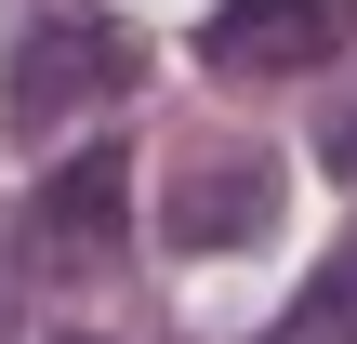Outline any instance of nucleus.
Returning a JSON list of instances; mask_svg holds the SVG:
<instances>
[{
    "label": "nucleus",
    "mask_w": 357,
    "mask_h": 344,
    "mask_svg": "<svg viewBox=\"0 0 357 344\" xmlns=\"http://www.w3.org/2000/svg\"><path fill=\"white\" fill-rule=\"evenodd\" d=\"M119 93H132V27H119V13H40V27L13 40L0 119H13L26 146H53L66 119H93V106H119Z\"/></svg>",
    "instance_id": "f257e3e1"
},
{
    "label": "nucleus",
    "mask_w": 357,
    "mask_h": 344,
    "mask_svg": "<svg viewBox=\"0 0 357 344\" xmlns=\"http://www.w3.org/2000/svg\"><path fill=\"white\" fill-rule=\"evenodd\" d=\"M119 239H132V159H119V146H66V159L40 172L26 252H40L53 278H93V265H119Z\"/></svg>",
    "instance_id": "f03ea898"
},
{
    "label": "nucleus",
    "mask_w": 357,
    "mask_h": 344,
    "mask_svg": "<svg viewBox=\"0 0 357 344\" xmlns=\"http://www.w3.org/2000/svg\"><path fill=\"white\" fill-rule=\"evenodd\" d=\"M344 27H357V0H212L199 53L225 80H278V66H331Z\"/></svg>",
    "instance_id": "7ed1b4c3"
},
{
    "label": "nucleus",
    "mask_w": 357,
    "mask_h": 344,
    "mask_svg": "<svg viewBox=\"0 0 357 344\" xmlns=\"http://www.w3.org/2000/svg\"><path fill=\"white\" fill-rule=\"evenodd\" d=\"M252 225H265V159H199V172L172 186V239H185V252L252 239Z\"/></svg>",
    "instance_id": "20e7f679"
},
{
    "label": "nucleus",
    "mask_w": 357,
    "mask_h": 344,
    "mask_svg": "<svg viewBox=\"0 0 357 344\" xmlns=\"http://www.w3.org/2000/svg\"><path fill=\"white\" fill-rule=\"evenodd\" d=\"M265 344H357V252H331V265L305 278V305H291Z\"/></svg>",
    "instance_id": "39448f33"
},
{
    "label": "nucleus",
    "mask_w": 357,
    "mask_h": 344,
    "mask_svg": "<svg viewBox=\"0 0 357 344\" xmlns=\"http://www.w3.org/2000/svg\"><path fill=\"white\" fill-rule=\"evenodd\" d=\"M13 318H26V278H13V239H0V344H13Z\"/></svg>",
    "instance_id": "423d86ee"
},
{
    "label": "nucleus",
    "mask_w": 357,
    "mask_h": 344,
    "mask_svg": "<svg viewBox=\"0 0 357 344\" xmlns=\"http://www.w3.org/2000/svg\"><path fill=\"white\" fill-rule=\"evenodd\" d=\"M331 159H344V172H357V119H331Z\"/></svg>",
    "instance_id": "0eeeda50"
},
{
    "label": "nucleus",
    "mask_w": 357,
    "mask_h": 344,
    "mask_svg": "<svg viewBox=\"0 0 357 344\" xmlns=\"http://www.w3.org/2000/svg\"><path fill=\"white\" fill-rule=\"evenodd\" d=\"M66 344H93V331H66Z\"/></svg>",
    "instance_id": "6e6552de"
}]
</instances>
